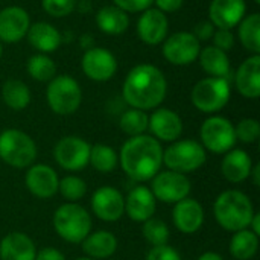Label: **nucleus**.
I'll return each mask as SVG.
<instances>
[{"label":"nucleus","mask_w":260,"mask_h":260,"mask_svg":"<svg viewBox=\"0 0 260 260\" xmlns=\"http://www.w3.org/2000/svg\"><path fill=\"white\" fill-rule=\"evenodd\" d=\"M152 195L168 204H175L187 198L190 192V181L186 175L174 171L158 172L152 180Z\"/></svg>","instance_id":"obj_11"},{"label":"nucleus","mask_w":260,"mask_h":260,"mask_svg":"<svg viewBox=\"0 0 260 260\" xmlns=\"http://www.w3.org/2000/svg\"><path fill=\"white\" fill-rule=\"evenodd\" d=\"M236 139L244 143H253L260 137V123L256 119H242L235 128Z\"/></svg>","instance_id":"obj_37"},{"label":"nucleus","mask_w":260,"mask_h":260,"mask_svg":"<svg viewBox=\"0 0 260 260\" xmlns=\"http://www.w3.org/2000/svg\"><path fill=\"white\" fill-rule=\"evenodd\" d=\"M201 140L203 145L215 154L229 152L236 143L235 126L225 117L212 116L206 119L201 126Z\"/></svg>","instance_id":"obj_9"},{"label":"nucleus","mask_w":260,"mask_h":260,"mask_svg":"<svg viewBox=\"0 0 260 260\" xmlns=\"http://www.w3.org/2000/svg\"><path fill=\"white\" fill-rule=\"evenodd\" d=\"M88 161L99 172H111L117 166V155L108 145H94L90 148Z\"/></svg>","instance_id":"obj_33"},{"label":"nucleus","mask_w":260,"mask_h":260,"mask_svg":"<svg viewBox=\"0 0 260 260\" xmlns=\"http://www.w3.org/2000/svg\"><path fill=\"white\" fill-rule=\"evenodd\" d=\"M254 3H257V5H259V3H260V0H254Z\"/></svg>","instance_id":"obj_51"},{"label":"nucleus","mask_w":260,"mask_h":260,"mask_svg":"<svg viewBox=\"0 0 260 260\" xmlns=\"http://www.w3.org/2000/svg\"><path fill=\"white\" fill-rule=\"evenodd\" d=\"M154 0H114V6L120 8L125 12H143L151 8Z\"/></svg>","instance_id":"obj_39"},{"label":"nucleus","mask_w":260,"mask_h":260,"mask_svg":"<svg viewBox=\"0 0 260 260\" xmlns=\"http://www.w3.org/2000/svg\"><path fill=\"white\" fill-rule=\"evenodd\" d=\"M91 209L99 219L113 222L125 213V198L117 189L104 186L93 193Z\"/></svg>","instance_id":"obj_15"},{"label":"nucleus","mask_w":260,"mask_h":260,"mask_svg":"<svg viewBox=\"0 0 260 260\" xmlns=\"http://www.w3.org/2000/svg\"><path fill=\"white\" fill-rule=\"evenodd\" d=\"M143 236L154 247L168 245V241H169V229H168V225L161 219L149 218L148 221H145Z\"/></svg>","instance_id":"obj_35"},{"label":"nucleus","mask_w":260,"mask_h":260,"mask_svg":"<svg viewBox=\"0 0 260 260\" xmlns=\"http://www.w3.org/2000/svg\"><path fill=\"white\" fill-rule=\"evenodd\" d=\"M26 187L29 192L38 198L47 200L58 192V175L47 165H34L26 174Z\"/></svg>","instance_id":"obj_18"},{"label":"nucleus","mask_w":260,"mask_h":260,"mask_svg":"<svg viewBox=\"0 0 260 260\" xmlns=\"http://www.w3.org/2000/svg\"><path fill=\"white\" fill-rule=\"evenodd\" d=\"M30 26L29 14L21 6H8L0 11V41L17 43L26 37Z\"/></svg>","instance_id":"obj_16"},{"label":"nucleus","mask_w":260,"mask_h":260,"mask_svg":"<svg viewBox=\"0 0 260 260\" xmlns=\"http://www.w3.org/2000/svg\"><path fill=\"white\" fill-rule=\"evenodd\" d=\"M53 227L56 233L67 242H82L91 230V218L88 212L75 204H62L53 215Z\"/></svg>","instance_id":"obj_4"},{"label":"nucleus","mask_w":260,"mask_h":260,"mask_svg":"<svg viewBox=\"0 0 260 260\" xmlns=\"http://www.w3.org/2000/svg\"><path fill=\"white\" fill-rule=\"evenodd\" d=\"M239 26V40L253 55H260V15L257 12L244 17Z\"/></svg>","instance_id":"obj_30"},{"label":"nucleus","mask_w":260,"mask_h":260,"mask_svg":"<svg viewBox=\"0 0 260 260\" xmlns=\"http://www.w3.org/2000/svg\"><path fill=\"white\" fill-rule=\"evenodd\" d=\"M169 23L165 12L157 8H149L142 12L137 21V35L139 38L149 46H157L163 43L168 37Z\"/></svg>","instance_id":"obj_14"},{"label":"nucleus","mask_w":260,"mask_h":260,"mask_svg":"<svg viewBox=\"0 0 260 260\" xmlns=\"http://www.w3.org/2000/svg\"><path fill=\"white\" fill-rule=\"evenodd\" d=\"M58 190L69 201L81 200L87 192V184L79 177H64L58 183Z\"/></svg>","instance_id":"obj_36"},{"label":"nucleus","mask_w":260,"mask_h":260,"mask_svg":"<svg viewBox=\"0 0 260 260\" xmlns=\"http://www.w3.org/2000/svg\"><path fill=\"white\" fill-rule=\"evenodd\" d=\"M0 158L12 168H27L37 158V145L23 131L6 129L0 134Z\"/></svg>","instance_id":"obj_5"},{"label":"nucleus","mask_w":260,"mask_h":260,"mask_svg":"<svg viewBox=\"0 0 260 260\" xmlns=\"http://www.w3.org/2000/svg\"><path fill=\"white\" fill-rule=\"evenodd\" d=\"M218 224L229 232H241L250 227L254 215L250 198L239 190H227L221 193L213 206Z\"/></svg>","instance_id":"obj_3"},{"label":"nucleus","mask_w":260,"mask_h":260,"mask_svg":"<svg viewBox=\"0 0 260 260\" xmlns=\"http://www.w3.org/2000/svg\"><path fill=\"white\" fill-rule=\"evenodd\" d=\"M125 210L133 221L145 222L152 218L155 212V197L152 195L151 189L145 186L134 187L125 201Z\"/></svg>","instance_id":"obj_22"},{"label":"nucleus","mask_w":260,"mask_h":260,"mask_svg":"<svg viewBox=\"0 0 260 260\" xmlns=\"http://www.w3.org/2000/svg\"><path fill=\"white\" fill-rule=\"evenodd\" d=\"M232 88L225 78H204L192 90V104L203 113H218L230 101Z\"/></svg>","instance_id":"obj_7"},{"label":"nucleus","mask_w":260,"mask_h":260,"mask_svg":"<svg viewBox=\"0 0 260 260\" xmlns=\"http://www.w3.org/2000/svg\"><path fill=\"white\" fill-rule=\"evenodd\" d=\"M146 260H181V256L172 247H169V245H160V247H154L148 253Z\"/></svg>","instance_id":"obj_41"},{"label":"nucleus","mask_w":260,"mask_h":260,"mask_svg":"<svg viewBox=\"0 0 260 260\" xmlns=\"http://www.w3.org/2000/svg\"><path fill=\"white\" fill-rule=\"evenodd\" d=\"M148 128L158 140L174 142L183 133V120L175 111L169 108H158L151 114Z\"/></svg>","instance_id":"obj_19"},{"label":"nucleus","mask_w":260,"mask_h":260,"mask_svg":"<svg viewBox=\"0 0 260 260\" xmlns=\"http://www.w3.org/2000/svg\"><path fill=\"white\" fill-rule=\"evenodd\" d=\"M27 41L34 49H37L40 53H50L55 52L62 41V37L59 30L46 21L32 23L27 29Z\"/></svg>","instance_id":"obj_23"},{"label":"nucleus","mask_w":260,"mask_h":260,"mask_svg":"<svg viewBox=\"0 0 260 260\" xmlns=\"http://www.w3.org/2000/svg\"><path fill=\"white\" fill-rule=\"evenodd\" d=\"M200 41L192 32L180 30L168 37L163 43V56L174 66H187L198 59Z\"/></svg>","instance_id":"obj_10"},{"label":"nucleus","mask_w":260,"mask_h":260,"mask_svg":"<svg viewBox=\"0 0 260 260\" xmlns=\"http://www.w3.org/2000/svg\"><path fill=\"white\" fill-rule=\"evenodd\" d=\"M250 225H251V229H253L251 232H253L256 236H259L260 235V215L259 213H254V215H253Z\"/></svg>","instance_id":"obj_46"},{"label":"nucleus","mask_w":260,"mask_h":260,"mask_svg":"<svg viewBox=\"0 0 260 260\" xmlns=\"http://www.w3.org/2000/svg\"><path fill=\"white\" fill-rule=\"evenodd\" d=\"M198 260H224L218 253H204Z\"/></svg>","instance_id":"obj_47"},{"label":"nucleus","mask_w":260,"mask_h":260,"mask_svg":"<svg viewBox=\"0 0 260 260\" xmlns=\"http://www.w3.org/2000/svg\"><path fill=\"white\" fill-rule=\"evenodd\" d=\"M26 70L35 81L49 82L56 75V64L46 53H37L27 59Z\"/></svg>","instance_id":"obj_32"},{"label":"nucleus","mask_w":260,"mask_h":260,"mask_svg":"<svg viewBox=\"0 0 260 260\" xmlns=\"http://www.w3.org/2000/svg\"><path fill=\"white\" fill-rule=\"evenodd\" d=\"M253 180H254V184H256V186H260V165H256V166H254Z\"/></svg>","instance_id":"obj_48"},{"label":"nucleus","mask_w":260,"mask_h":260,"mask_svg":"<svg viewBox=\"0 0 260 260\" xmlns=\"http://www.w3.org/2000/svg\"><path fill=\"white\" fill-rule=\"evenodd\" d=\"M166 93V76L152 64H139L133 67L122 87V96L125 102L142 111L157 108L165 101Z\"/></svg>","instance_id":"obj_1"},{"label":"nucleus","mask_w":260,"mask_h":260,"mask_svg":"<svg viewBox=\"0 0 260 260\" xmlns=\"http://www.w3.org/2000/svg\"><path fill=\"white\" fill-rule=\"evenodd\" d=\"M82 242L84 253L93 259H107L117 250V239L110 232H98L88 235Z\"/></svg>","instance_id":"obj_28"},{"label":"nucleus","mask_w":260,"mask_h":260,"mask_svg":"<svg viewBox=\"0 0 260 260\" xmlns=\"http://www.w3.org/2000/svg\"><path fill=\"white\" fill-rule=\"evenodd\" d=\"M2 99L11 110L20 111L29 105L30 90L23 81L8 79L2 87Z\"/></svg>","instance_id":"obj_29"},{"label":"nucleus","mask_w":260,"mask_h":260,"mask_svg":"<svg viewBox=\"0 0 260 260\" xmlns=\"http://www.w3.org/2000/svg\"><path fill=\"white\" fill-rule=\"evenodd\" d=\"M46 98L53 113L59 116H67L73 114L79 108L82 101V91L76 79L67 75H61L49 81Z\"/></svg>","instance_id":"obj_6"},{"label":"nucleus","mask_w":260,"mask_h":260,"mask_svg":"<svg viewBox=\"0 0 260 260\" xmlns=\"http://www.w3.org/2000/svg\"><path fill=\"white\" fill-rule=\"evenodd\" d=\"M236 88L248 99H257L260 96V55L247 58L236 72Z\"/></svg>","instance_id":"obj_21"},{"label":"nucleus","mask_w":260,"mask_h":260,"mask_svg":"<svg viewBox=\"0 0 260 260\" xmlns=\"http://www.w3.org/2000/svg\"><path fill=\"white\" fill-rule=\"evenodd\" d=\"M37 251L32 239L24 233H9L0 242L2 260H35Z\"/></svg>","instance_id":"obj_24"},{"label":"nucleus","mask_w":260,"mask_h":260,"mask_svg":"<svg viewBox=\"0 0 260 260\" xmlns=\"http://www.w3.org/2000/svg\"><path fill=\"white\" fill-rule=\"evenodd\" d=\"M213 43H215V47L224 52H229L235 46V35L230 29H218L213 34Z\"/></svg>","instance_id":"obj_40"},{"label":"nucleus","mask_w":260,"mask_h":260,"mask_svg":"<svg viewBox=\"0 0 260 260\" xmlns=\"http://www.w3.org/2000/svg\"><path fill=\"white\" fill-rule=\"evenodd\" d=\"M206 151L195 140H180L163 152L165 165L174 172H192L206 163Z\"/></svg>","instance_id":"obj_8"},{"label":"nucleus","mask_w":260,"mask_h":260,"mask_svg":"<svg viewBox=\"0 0 260 260\" xmlns=\"http://www.w3.org/2000/svg\"><path fill=\"white\" fill-rule=\"evenodd\" d=\"M56 163L67 171H81L88 165L90 145L76 136L61 139L53 151Z\"/></svg>","instance_id":"obj_12"},{"label":"nucleus","mask_w":260,"mask_h":260,"mask_svg":"<svg viewBox=\"0 0 260 260\" xmlns=\"http://www.w3.org/2000/svg\"><path fill=\"white\" fill-rule=\"evenodd\" d=\"M154 2L157 5V9L165 14L177 12L184 3V0H154Z\"/></svg>","instance_id":"obj_43"},{"label":"nucleus","mask_w":260,"mask_h":260,"mask_svg":"<svg viewBox=\"0 0 260 260\" xmlns=\"http://www.w3.org/2000/svg\"><path fill=\"white\" fill-rule=\"evenodd\" d=\"M76 260H91L90 257H81V259H76Z\"/></svg>","instance_id":"obj_50"},{"label":"nucleus","mask_w":260,"mask_h":260,"mask_svg":"<svg viewBox=\"0 0 260 260\" xmlns=\"http://www.w3.org/2000/svg\"><path fill=\"white\" fill-rule=\"evenodd\" d=\"M81 66L87 78L96 82H104L114 76L117 70V59L110 50L94 46L85 50Z\"/></svg>","instance_id":"obj_13"},{"label":"nucleus","mask_w":260,"mask_h":260,"mask_svg":"<svg viewBox=\"0 0 260 260\" xmlns=\"http://www.w3.org/2000/svg\"><path fill=\"white\" fill-rule=\"evenodd\" d=\"M35 260H66L64 254L61 251H58L56 248H52V247H47V248H43L37 256Z\"/></svg>","instance_id":"obj_44"},{"label":"nucleus","mask_w":260,"mask_h":260,"mask_svg":"<svg viewBox=\"0 0 260 260\" xmlns=\"http://www.w3.org/2000/svg\"><path fill=\"white\" fill-rule=\"evenodd\" d=\"M120 165L133 180L148 181L154 178L163 165L160 142L145 134L131 137L120 149Z\"/></svg>","instance_id":"obj_2"},{"label":"nucleus","mask_w":260,"mask_h":260,"mask_svg":"<svg viewBox=\"0 0 260 260\" xmlns=\"http://www.w3.org/2000/svg\"><path fill=\"white\" fill-rule=\"evenodd\" d=\"M96 24L104 34L122 35L129 26V18L125 11H122L114 5L104 6L96 14Z\"/></svg>","instance_id":"obj_27"},{"label":"nucleus","mask_w":260,"mask_h":260,"mask_svg":"<svg viewBox=\"0 0 260 260\" xmlns=\"http://www.w3.org/2000/svg\"><path fill=\"white\" fill-rule=\"evenodd\" d=\"M259 248V236H256L251 230H241L232 238L230 253L235 259L248 260L251 259Z\"/></svg>","instance_id":"obj_31"},{"label":"nucleus","mask_w":260,"mask_h":260,"mask_svg":"<svg viewBox=\"0 0 260 260\" xmlns=\"http://www.w3.org/2000/svg\"><path fill=\"white\" fill-rule=\"evenodd\" d=\"M245 0H212L209 6V20L218 29H233L245 17Z\"/></svg>","instance_id":"obj_17"},{"label":"nucleus","mask_w":260,"mask_h":260,"mask_svg":"<svg viewBox=\"0 0 260 260\" xmlns=\"http://www.w3.org/2000/svg\"><path fill=\"white\" fill-rule=\"evenodd\" d=\"M221 171L230 183H241L251 175V157L244 149H230L222 160Z\"/></svg>","instance_id":"obj_25"},{"label":"nucleus","mask_w":260,"mask_h":260,"mask_svg":"<svg viewBox=\"0 0 260 260\" xmlns=\"http://www.w3.org/2000/svg\"><path fill=\"white\" fill-rule=\"evenodd\" d=\"M79 43H81V47L85 49V50L94 47V38H93L91 35H88V34H84V35L79 38Z\"/></svg>","instance_id":"obj_45"},{"label":"nucleus","mask_w":260,"mask_h":260,"mask_svg":"<svg viewBox=\"0 0 260 260\" xmlns=\"http://www.w3.org/2000/svg\"><path fill=\"white\" fill-rule=\"evenodd\" d=\"M200 64L203 70L212 76V78H225L230 73V59L227 52L215 47V46H207L203 50H200Z\"/></svg>","instance_id":"obj_26"},{"label":"nucleus","mask_w":260,"mask_h":260,"mask_svg":"<svg viewBox=\"0 0 260 260\" xmlns=\"http://www.w3.org/2000/svg\"><path fill=\"white\" fill-rule=\"evenodd\" d=\"M172 218H174L175 227L180 232L190 235L201 229V225L204 222V210L198 201L184 198V200L175 203Z\"/></svg>","instance_id":"obj_20"},{"label":"nucleus","mask_w":260,"mask_h":260,"mask_svg":"<svg viewBox=\"0 0 260 260\" xmlns=\"http://www.w3.org/2000/svg\"><path fill=\"white\" fill-rule=\"evenodd\" d=\"M2 55H3V46H2V41H0V59H2Z\"/></svg>","instance_id":"obj_49"},{"label":"nucleus","mask_w":260,"mask_h":260,"mask_svg":"<svg viewBox=\"0 0 260 260\" xmlns=\"http://www.w3.org/2000/svg\"><path fill=\"white\" fill-rule=\"evenodd\" d=\"M215 30L216 29H215V26H213V23L210 20H203V21H200L195 26V29H193L192 34L197 37L198 41H207V40L213 38Z\"/></svg>","instance_id":"obj_42"},{"label":"nucleus","mask_w":260,"mask_h":260,"mask_svg":"<svg viewBox=\"0 0 260 260\" xmlns=\"http://www.w3.org/2000/svg\"><path fill=\"white\" fill-rule=\"evenodd\" d=\"M120 129L134 137V136H142L146 129H148V123H149V116L137 108H131L128 111H125L120 117Z\"/></svg>","instance_id":"obj_34"},{"label":"nucleus","mask_w":260,"mask_h":260,"mask_svg":"<svg viewBox=\"0 0 260 260\" xmlns=\"http://www.w3.org/2000/svg\"><path fill=\"white\" fill-rule=\"evenodd\" d=\"M41 5H43V9L49 15L61 18V17L72 14L78 2L76 0H41Z\"/></svg>","instance_id":"obj_38"}]
</instances>
